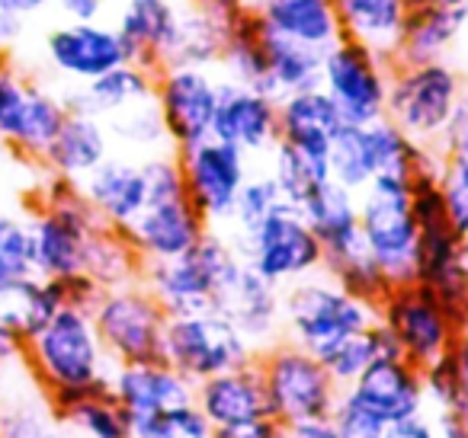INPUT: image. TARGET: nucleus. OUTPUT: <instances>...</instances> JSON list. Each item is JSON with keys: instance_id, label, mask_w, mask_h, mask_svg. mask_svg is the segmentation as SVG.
<instances>
[{"instance_id": "46", "label": "nucleus", "mask_w": 468, "mask_h": 438, "mask_svg": "<svg viewBox=\"0 0 468 438\" xmlns=\"http://www.w3.org/2000/svg\"><path fill=\"white\" fill-rule=\"evenodd\" d=\"M423 374V393H427V410L433 412H468V391L462 371L455 365V355L449 349L446 355H440L436 361H430L427 368H420Z\"/></svg>"}, {"instance_id": "15", "label": "nucleus", "mask_w": 468, "mask_h": 438, "mask_svg": "<svg viewBox=\"0 0 468 438\" xmlns=\"http://www.w3.org/2000/svg\"><path fill=\"white\" fill-rule=\"evenodd\" d=\"M180 161L183 189L193 208L208 227H228L234 202L241 195L250 176V157L218 138L193 144L186 151H174Z\"/></svg>"}, {"instance_id": "34", "label": "nucleus", "mask_w": 468, "mask_h": 438, "mask_svg": "<svg viewBox=\"0 0 468 438\" xmlns=\"http://www.w3.org/2000/svg\"><path fill=\"white\" fill-rule=\"evenodd\" d=\"M215 71L221 74V80H231V84H241V87H254V90H261L270 97L263 29H261V20L254 16V10H248V14L231 26Z\"/></svg>"}, {"instance_id": "1", "label": "nucleus", "mask_w": 468, "mask_h": 438, "mask_svg": "<svg viewBox=\"0 0 468 438\" xmlns=\"http://www.w3.org/2000/svg\"><path fill=\"white\" fill-rule=\"evenodd\" d=\"M23 365L39 381L58 412L87 397L110 393V378L116 371V361L106 352L90 310L68 304L55 310L52 320L23 346Z\"/></svg>"}, {"instance_id": "14", "label": "nucleus", "mask_w": 468, "mask_h": 438, "mask_svg": "<svg viewBox=\"0 0 468 438\" xmlns=\"http://www.w3.org/2000/svg\"><path fill=\"white\" fill-rule=\"evenodd\" d=\"M221 74L215 68L164 65L154 71V106L167 129L170 151H186L212 138Z\"/></svg>"}, {"instance_id": "47", "label": "nucleus", "mask_w": 468, "mask_h": 438, "mask_svg": "<svg viewBox=\"0 0 468 438\" xmlns=\"http://www.w3.org/2000/svg\"><path fill=\"white\" fill-rule=\"evenodd\" d=\"M280 205H282V193L273 182V176H270L267 170H263V173H250L241 189V195H238V202H234V212H231L228 227H231V234H248L250 227H257Z\"/></svg>"}, {"instance_id": "36", "label": "nucleus", "mask_w": 468, "mask_h": 438, "mask_svg": "<svg viewBox=\"0 0 468 438\" xmlns=\"http://www.w3.org/2000/svg\"><path fill=\"white\" fill-rule=\"evenodd\" d=\"M231 33L225 20L208 14L196 0H183L180 10V29H176L174 55L170 65H193V68H218L221 48Z\"/></svg>"}, {"instance_id": "61", "label": "nucleus", "mask_w": 468, "mask_h": 438, "mask_svg": "<svg viewBox=\"0 0 468 438\" xmlns=\"http://www.w3.org/2000/svg\"><path fill=\"white\" fill-rule=\"evenodd\" d=\"M241 4H244V7H248V10H254L257 4H261V0H241Z\"/></svg>"}, {"instance_id": "21", "label": "nucleus", "mask_w": 468, "mask_h": 438, "mask_svg": "<svg viewBox=\"0 0 468 438\" xmlns=\"http://www.w3.org/2000/svg\"><path fill=\"white\" fill-rule=\"evenodd\" d=\"M465 33L468 0H408L395 61L420 65V61L449 58Z\"/></svg>"}, {"instance_id": "58", "label": "nucleus", "mask_w": 468, "mask_h": 438, "mask_svg": "<svg viewBox=\"0 0 468 438\" xmlns=\"http://www.w3.org/2000/svg\"><path fill=\"white\" fill-rule=\"evenodd\" d=\"M48 4H52V0H0V10L20 16V20H33V16L46 14Z\"/></svg>"}, {"instance_id": "35", "label": "nucleus", "mask_w": 468, "mask_h": 438, "mask_svg": "<svg viewBox=\"0 0 468 438\" xmlns=\"http://www.w3.org/2000/svg\"><path fill=\"white\" fill-rule=\"evenodd\" d=\"M263 52H267L270 97L273 99L321 87V58H324V52H314V48L299 46L292 39H282V36L270 33V29H263Z\"/></svg>"}, {"instance_id": "5", "label": "nucleus", "mask_w": 468, "mask_h": 438, "mask_svg": "<svg viewBox=\"0 0 468 438\" xmlns=\"http://www.w3.org/2000/svg\"><path fill=\"white\" fill-rule=\"evenodd\" d=\"M465 84L468 78L462 74V68L449 58L420 61V65L395 61L385 119L395 122L410 141L440 148L442 131L452 119Z\"/></svg>"}, {"instance_id": "30", "label": "nucleus", "mask_w": 468, "mask_h": 438, "mask_svg": "<svg viewBox=\"0 0 468 438\" xmlns=\"http://www.w3.org/2000/svg\"><path fill=\"white\" fill-rule=\"evenodd\" d=\"M61 97H65L68 112H87V116L110 119L116 112L129 110V106L154 99V71L135 65V61H125V65L100 74L97 80L71 87Z\"/></svg>"}, {"instance_id": "29", "label": "nucleus", "mask_w": 468, "mask_h": 438, "mask_svg": "<svg viewBox=\"0 0 468 438\" xmlns=\"http://www.w3.org/2000/svg\"><path fill=\"white\" fill-rule=\"evenodd\" d=\"M254 16L263 29L314 52H327L344 36L334 0H261Z\"/></svg>"}, {"instance_id": "33", "label": "nucleus", "mask_w": 468, "mask_h": 438, "mask_svg": "<svg viewBox=\"0 0 468 438\" xmlns=\"http://www.w3.org/2000/svg\"><path fill=\"white\" fill-rule=\"evenodd\" d=\"M344 36L395 58L401 42L408 0H334Z\"/></svg>"}, {"instance_id": "17", "label": "nucleus", "mask_w": 468, "mask_h": 438, "mask_svg": "<svg viewBox=\"0 0 468 438\" xmlns=\"http://www.w3.org/2000/svg\"><path fill=\"white\" fill-rule=\"evenodd\" d=\"M212 138L244 151L248 157H267L280 141V99L254 87L221 80Z\"/></svg>"}, {"instance_id": "4", "label": "nucleus", "mask_w": 468, "mask_h": 438, "mask_svg": "<svg viewBox=\"0 0 468 438\" xmlns=\"http://www.w3.org/2000/svg\"><path fill=\"white\" fill-rule=\"evenodd\" d=\"M29 227L36 244V276L65 278L84 272L87 246L103 221L87 205L78 182L48 176L29 214Z\"/></svg>"}, {"instance_id": "7", "label": "nucleus", "mask_w": 468, "mask_h": 438, "mask_svg": "<svg viewBox=\"0 0 468 438\" xmlns=\"http://www.w3.org/2000/svg\"><path fill=\"white\" fill-rule=\"evenodd\" d=\"M238 256L267 282L286 285L302 282L324 269V250L314 237L312 224L305 221L302 208L282 202L273 214L250 227L248 234H228Z\"/></svg>"}, {"instance_id": "20", "label": "nucleus", "mask_w": 468, "mask_h": 438, "mask_svg": "<svg viewBox=\"0 0 468 438\" xmlns=\"http://www.w3.org/2000/svg\"><path fill=\"white\" fill-rule=\"evenodd\" d=\"M215 310L241 329L254 349H267L282 339V288L257 276L248 263L238 266L221 285Z\"/></svg>"}, {"instance_id": "37", "label": "nucleus", "mask_w": 468, "mask_h": 438, "mask_svg": "<svg viewBox=\"0 0 468 438\" xmlns=\"http://www.w3.org/2000/svg\"><path fill=\"white\" fill-rule=\"evenodd\" d=\"M327 167H331V180L337 186L350 189V193H363L378 176L376 141H372L369 125H340L331 151H327Z\"/></svg>"}, {"instance_id": "13", "label": "nucleus", "mask_w": 468, "mask_h": 438, "mask_svg": "<svg viewBox=\"0 0 468 438\" xmlns=\"http://www.w3.org/2000/svg\"><path fill=\"white\" fill-rule=\"evenodd\" d=\"M376 314L395 339L398 355L417 368H427L430 361L446 355L459 339V329L452 327L440 297L420 282L395 285Z\"/></svg>"}, {"instance_id": "23", "label": "nucleus", "mask_w": 468, "mask_h": 438, "mask_svg": "<svg viewBox=\"0 0 468 438\" xmlns=\"http://www.w3.org/2000/svg\"><path fill=\"white\" fill-rule=\"evenodd\" d=\"M183 0H122L116 10V33L129 48V61L161 71L170 65Z\"/></svg>"}, {"instance_id": "43", "label": "nucleus", "mask_w": 468, "mask_h": 438, "mask_svg": "<svg viewBox=\"0 0 468 438\" xmlns=\"http://www.w3.org/2000/svg\"><path fill=\"white\" fill-rule=\"evenodd\" d=\"M321 272H327V276H331L340 288L350 291V295L359 297V301L372 304V308H378V304L388 297V291L395 288V282H391V278L378 269L376 259H372L366 250L337 259V263H327Z\"/></svg>"}, {"instance_id": "9", "label": "nucleus", "mask_w": 468, "mask_h": 438, "mask_svg": "<svg viewBox=\"0 0 468 438\" xmlns=\"http://www.w3.org/2000/svg\"><path fill=\"white\" fill-rule=\"evenodd\" d=\"M395 58L340 36L321 58V90L334 99L340 119L350 125H369L385 119Z\"/></svg>"}, {"instance_id": "10", "label": "nucleus", "mask_w": 468, "mask_h": 438, "mask_svg": "<svg viewBox=\"0 0 468 438\" xmlns=\"http://www.w3.org/2000/svg\"><path fill=\"white\" fill-rule=\"evenodd\" d=\"M257 349L241 329L218 310L167 317L164 329V361L174 365L193 384L231 368L250 365Z\"/></svg>"}, {"instance_id": "55", "label": "nucleus", "mask_w": 468, "mask_h": 438, "mask_svg": "<svg viewBox=\"0 0 468 438\" xmlns=\"http://www.w3.org/2000/svg\"><path fill=\"white\" fill-rule=\"evenodd\" d=\"M286 438H344L331 419H314V422L286 425Z\"/></svg>"}, {"instance_id": "42", "label": "nucleus", "mask_w": 468, "mask_h": 438, "mask_svg": "<svg viewBox=\"0 0 468 438\" xmlns=\"http://www.w3.org/2000/svg\"><path fill=\"white\" fill-rule=\"evenodd\" d=\"M61 416L71 422V429L80 438H135L129 412L116 403L112 393H97V397L80 400Z\"/></svg>"}, {"instance_id": "2", "label": "nucleus", "mask_w": 468, "mask_h": 438, "mask_svg": "<svg viewBox=\"0 0 468 438\" xmlns=\"http://www.w3.org/2000/svg\"><path fill=\"white\" fill-rule=\"evenodd\" d=\"M376 320V308L344 291L327 272H314L282 288V339L308 349L318 359L369 329Z\"/></svg>"}, {"instance_id": "49", "label": "nucleus", "mask_w": 468, "mask_h": 438, "mask_svg": "<svg viewBox=\"0 0 468 438\" xmlns=\"http://www.w3.org/2000/svg\"><path fill=\"white\" fill-rule=\"evenodd\" d=\"M331 422L337 425V432L344 438H382L385 425H388L372 406H366L350 387L340 391L337 403H334V412H331Z\"/></svg>"}, {"instance_id": "27", "label": "nucleus", "mask_w": 468, "mask_h": 438, "mask_svg": "<svg viewBox=\"0 0 468 438\" xmlns=\"http://www.w3.org/2000/svg\"><path fill=\"white\" fill-rule=\"evenodd\" d=\"M112 154V135L103 119L87 116V112H68L65 125L58 129L55 141L42 154V167L48 176L80 182L87 173L100 167Z\"/></svg>"}, {"instance_id": "16", "label": "nucleus", "mask_w": 468, "mask_h": 438, "mask_svg": "<svg viewBox=\"0 0 468 438\" xmlns=\"http://www.w3.org/2000/svg\"><path fill=\"white\" fill-rule=\"evenodd\" d=\"M46 65L68 84H87L129 61L122 36L103 20H65L42 39Z\"/></svg>"}, {"instance_id": "26", "label": "nucleus", "mask_w": 468, "mask_h": 438, "mask_svg": "<svg viewBox=\"0 0 468 438\" xmlns=\"http://www.w3.org/2000/svg\"><path fill=\"white\" fill-rule=\"evenodd\" d=\"M193 403L199 406L202 416L212 422V429L270 416L261 368H257L254 361L241 368H231V371H221V374H215V378L199 381L193 393Z\"/></svg>"}, {"instance_id": "3", "label": "nucleus", "mask_w": 468, "mask_h": 438, "mask_svg": "<svg viewBox=\"0 0 468 438\" xmlns=\"http://www.w3.org/2000/svg\"><path fill=\"white\" fill-rule=\"evenodd\" d=\"M244 259L238 256L231 237L221 227H208L189 253L176 259L142 266V285L157 297L167 317L215 310L221 285L234 276Z\"/></svg>"}, {"instance_id": "40", "label": "nucleus", "mask_w": 468, "mask_h": 438, "mask_svg": "<svg viewBox=\"0 0 468 438\" xmlns=\"http://www.w3.org/2000/svg\"><path fill=\"white\" fill-rule=\"evenodd\" d=\"M382 355H398V346H395V339H391L388 329L376 320L369 329H363V333L344 339L337 349H331L321 361H324L334 384L344 391V387H350L353 381H356L372 361L382 359Z\"/></svg>"}, {"instance_id": "28", "label": "nucleus", "mask_w": 468, "mask_h": 438, "mask_svg": "<svg viewBox=\"0 0 468 438\" xmlns=\"http://www.w3.org/2000/svg\"><path fill=\"white\" fill-rule=\"evenodd\" d=\"M302 214H305L314 237H318L321 250H324V266L363 250V234H359V193H350V189L327 180L324 186L302 205Z\"/></svg>"}, {"instance_id": "48", "label": "nucleus", "mask_w": 468, "mask_h": 438, "mask_svg": "<svg viewBox=\"0 0 468 438\" xmlns=\"http://www.w3.org/2000/svg\"><path fill=\"white\" fill-rule=\"evenodd\" d=\"M440 193L446 202V214L452 221V227L468 237V161L465 157H452L442 154V167H440Z\"/></svg>"}, {"instance_id": "22", "label": "nucleus", "mask_w": 468, "mask_h": 438, "mask_svg": "<svg viewBox=\"0 0 468 438\" xmlns=\"http://www.w3.org/2000/svg\"><path fill=\"white\" fill-rule=\"evenodd\" d=\"M78 186L97 218L116 231H125L148 205V180H144L142 157L110 154Z\"/></svg>"}, {"instance_id": "19", "label": "nucleus", "mask_w": 468, "mask_h": 438, "mask_svg": "<svg viewBox=\"0 0 468 438\" xmlns=\"http://www.w3.org/2000/svg\"><path fill=\"white\" fill-rule=\"evenodd\" d=\"M208 224L193 208L189 195H174V199L148 202L144 212L125 227V240L135 246L142 263H161V259H176L189 253L202 240Z\"/></svg>"}, {"instance_id": "38", "label": "nucleus", "mask_w": 468, "mask_h": 438, "mask_svg": "<svg viewBox=\"0 0 468 438\" xmlns=\"http://www.w3.org/2000/svg\"><path fill=\"white\" fill-rule=\"evenodd\" d=\"M270 170L273 182L280 186L282 202L302 208L327 180H331V167H327V157H314L305 151L292 148L286 141H276V148L270 151Z\"/></svg>"}, {"instance_id": "39", "label": "nucleus", "mask_w": 468, "mask_h": 438, "mask_svg": "<svg viewBox=\"0 0 468 438\" xmlns=\"http://www.w3.org/2000/svg\"><path fill=\"white\" fill-rule=\"evenodd\" d=\"M142 256L135 246L125 240L122 231L103 224L93 234L90 246H87L84 272L100 285V288H116V285H129L142 278Z\"/></svg>"}, {"instance_id": "51", "label": "nucleus", "mask_w": 468, "mask_h": 438, "mask_svg": "<svg viewBox=\"0 0 468 438\" xmlns=\"http://www.w3.org/2000/svg\"><path fill=\"white\" fill-rule=\"evenodd\" d=\"M55 285H58L61 304H68V308H84V310H90L93 304H97L100 291H103L87 272H74V276L55 278Z\"/></svg>"}, {"instance_id": "57", "label": "nucleus", "mask_w": 468, "mask_h": 438, "mask_svg": "<svg viewBox=\"0 0 468 438\" xmlns=\"http://www.w3.org/2000/svg\"><path fill=\"white\" fill-rule=\"evenodd\" d=\"M23 26H27V20H20V16L4 14V10H0V55L10 52V48L23 39Z\"/></svg>"}, {"instance_id": "59", "label": "nucleus", "mask_w": 468, "mask_h": 438, "mask_svg": "<svg viewBox=\"0 0 468 438\" xmlns=\"http://www.w3.org/2000/svg\"><path fill=\"white\" fill-rule=\"evenodd\" d=\"M452 355H455V365H459L462 381H465V391H468V329L459 333V339H455V346H452Z\"/></svg>"}, {"instance_id": "25", "label": "nucleus", "mask_w": 468, "mask_h": 438, "mask_svg": "<svg viewBox=\"0 0 468 438\" xmlns=\"http://www.w3.org/2000/svg\"><path fill=\"white\" fill-rule=\"evenodd\" d=\"M350 391L366 406H372L385 422H398V419L427 412V393H423L420 368L410 365L401 355H382V359H376L353 381Z\"/></svg>"}, {"instance_id": "56", "label": "nucleus", "mask_w": 468, "mask_h": 438, "mask_svg": "<svg viewBox=\"0 0 468 438\" xmlns=\"http://www.w3.org/2000/svg\"><path fill=\"white\" fill-rule=\"evenodd\" d=\"M196 4H199V7H206L208 14H215L218 20H225L228 26H234V23L248 14V7H244L241 0H196Z\"/></svg>"}, {"instance_id": "18", "label": "nucleus", "mask_w": 468, "mask_h": 438, "mask_svg": "<svg viewBox=\"0 0 468 438\" xmlns=\"http://www.w3.org/2000/svg\"><path fill=\"white\" fill-rule=\"evenodd\" d=\"M0 438H80L23 359L0 368Z\"/></svg>"}, {"instance_id": "31", "label": "nucleus", "mask_w": 468, "mask_h": 438, "mask_svg": "<svg viewBox=\"0 0 468 438\" xmlns=\"http://www.w3.org/2000/svg\"><path fill=\"white\" fill-rule=\"evenodd\" d=\"M344 125L334 99L321 87L289 93L280 99V141L314 157H327L337 129Z\"/></svg>"}, {"instance_id": "62", "label": "nucleus", "mask_w": 468, "mask_h": 438, "mask_svg": "<svg viewBox=\"0 0 468 438\" xmlns=\"http://www.w3.org/2000/svg\"><path fill=\"white\" fill-rule=\"evenodd\" d=\"M465 425H468V412H465Z\"/></svg>"}, {"instance_id": "45", "label": "nucleus", "mask_w": 468, "mask_h": 438, "mask_svg": "<svg viewBox=\"0 0 468 438\" xmlns=\"http://www.w3.org/2000/svg\"><path fill=\"white\" fill-rule=\"evenodd\" d=\"M212 422L202 416L196 403L170 406V410L151 412V416L132 422L135 438H212Z\"/></svg>"}, {"instance_id": "50", "label": "nucleus", "mask_w": 468, "mask_h": 438, "mask_svg": "<svg viewBox=\"0 0 468 438\" xmlns=\"http://www.w3.org/2000/svg\"><path fill=\"white\" fill-rule=\"evenodd\" d=\"M442 154H452V157H465L468 161V84L462 90L459 103H455V112L449 119L446 131H442V141H440Z\"/></svg>"}, {"instance_id": "54", "label": "nucleus", "mask_w": 468, "mask_h": 438, "mask_svg": "<svg viewBox=\"0 0 468 438\" xmlns=\"http://www.w3.org/2000/svg\"><path fill=\"white\" fill-rule=\"evenodd\" d=\"M65 20H103L110 0H52Z\"/></svg>"}, {"instance_id": "24", "label": "nucleus", "mask_w": 468, "mask_h": 438, "mask_svg": "<svg viewBox=\"0 0 468 438\" xmlns=\"http://www.w3.org/2000/svg\"><path fill=\"white\" fill-rule=\"evenodd\" d=\"M110 393L129 412L132 422H135V419H144L151 412L193 403L196 384L161 359V361L116 365V371L110 378Z\"/></svg>"}, {"instance_id": "11", "label": "nucleus", "mask_w": 468, "mask_h": 438, "mask_svg": "<svg viewBox=\"0 0 468 438\" xmlns=\"http://www.w3.org/2000/svg\"><path fill=\"white\" fill-rule=\"evenodd\" d=\"M90 317L116 365L164 359L167 310L144 288L142 278L129 285H116V288H103L97 304L90 308Z\"/></svg>"}, {"instance_id": "53", "label": "nucleus", "mask_w": 468, "mask_h": 438, "mask_svg": "<svg viewBox=\"0 0 468 438\" xmlns=\"http://www.w3.org/2000/svg\"><path fill=\"white\" fill-rule=\"evenodd\" d=\"M382 438H440V429H436L433 416H427V412H417V416L388 422V425H385V432H382Z\"/></svg>"}, {"instance_id": "60", "label": "nucleus", "mask_w": 468, "mask_h": 438, "mask_svg": "<svg viewBox=\"0 0 468 438\" xmlns=\"http://www.w3.org/2000/svg\"><path fill=\"white\" fill-rule=\"evenodd\" d=\"M462 266H465V272H468V237H465V244H462Z\"/></svg>"}, {"instance_id": "12", "label": "nucleus", "mask_w": 468, "mask_h": 438, "mask_svg": "<svg viewBox=\"0 0 468 438\" xmlns=\"http://www.w3.org/2000/svg\"><path fill=\"white\" fill-rule=\"evenodd\" d=\"M68 119L61 93L33 84L14 65L0 61V144L39 163Z\"/></svg>"}, {"instance_id": "8", "label": "nucleus", "mask_w": 468, "mask_h": 438, "mask_svg": "<svg viewBox=\"0 0 468 438\" xmlns=\"http://www.w3.org/2000/svg\"><path fill=\"white\" fill-rule=\"evenodd\" d=\"M359 234L363 250L395 285L414 278L417 221L410 212V182L378 176L359 193Z\"/></svg>"}, {"instance_id": "44", "label": "nucleus", "mask_w": 468, "mask_h": 438, "mask_svg": "<svg viewBox=\"0 0 468 438\" xmlns=\"http://www.w3.org/2000/svg\"><path fill=\"white\" fill-rule=\"evenodd\" d=\"M36 276V244L29 218L0 212V282Z\"/></svg>"}, {"instance_id": "6", "label": "nucleus", "mask_w": 468, "mask_h": 438, "mask_svg": "<svg viewBox=\"0 0 468 438\" xmlns=\"http://www.w3.org/2000/svg\"><path fill=\"white\" fill-rule=\"evenodd\" d=\"M254 365L261 368L267 410L282 425L331 419L340 387L327 374L324 361L308 349L280 339L267 349H257Z\"/></svg>"}, {"instance_id": "41", "label": "nucleus", "mask_w": 468, "mask_h": 438, "mask_svg": "<svg viewBox=\"0 0 468 438\" xmlns=\"http://www.w3.org/2000/svg\"><path fill=\"white\" fill-rule=\"evenodd\" d=\"M103 122L112 135V144H122L125 151H135V154H142V157L170 151L167 129H164V119H161V112H157L154 99L129 106V110L116 112V116L103 119Z\"/></svg>"}, {"instance_id": "32", "label": "nucleus", "mask_w": 468, "mask_h": 438, "mask_svg": "<svg viewBox=\"0 0 468 438\" xmlns=\"http://www.w3.org/2000/svg\"><path fill=\"white\" fill-rule=\"evenodd\" d=\"M58 308L65 304H61L55 278L29 276L0 282V327L14 333L23 346L52 320Z\"/></svg>"}, {"instance_id": "52", "label": "nucleus", "mask_w": 468, "mask_h": 438, "mask_svg": "<svg viewBox=\"0 0 468 438\" xmlns=\"http://www.w3.org/2000/svg\"><path fill=\"white\" fill-rule=\"evenodd\" d=\"M212 438H286V425L273 416H261L238 425H221L212 432Z\"/></svg>"}]
</instances>
